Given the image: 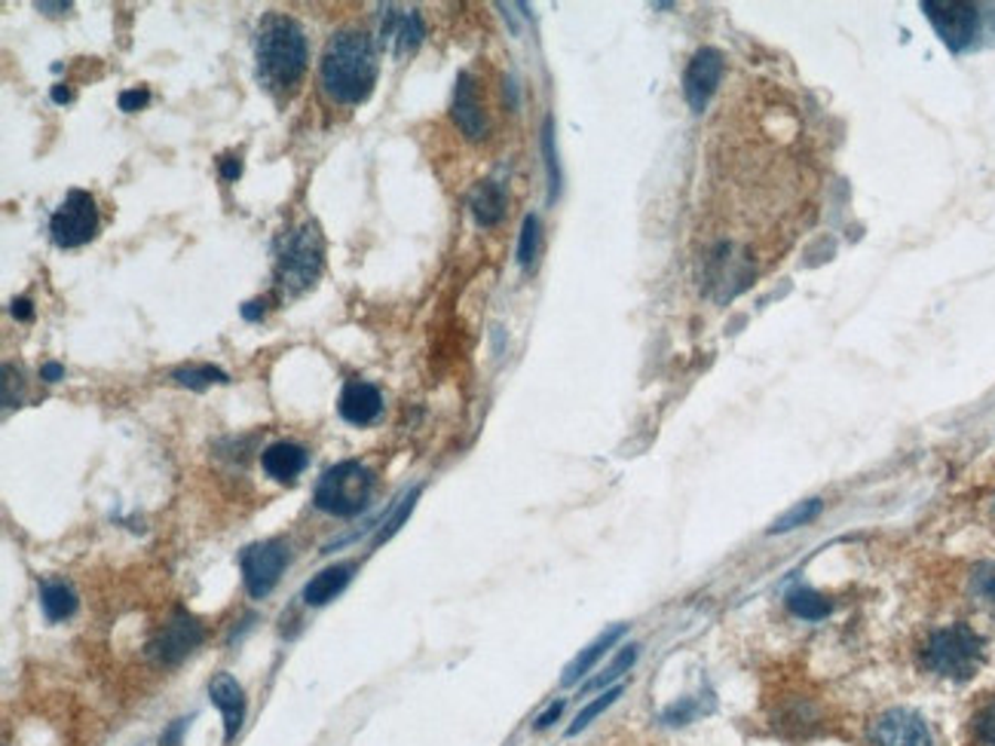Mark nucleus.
Segmentation results:
<instances>
[{
    "instance_id": "1",
    "label": "nucleus",
    "mask_w": 995,
    "mask_h": 746,
    "mask_svg": "<svg viewBox=\"0 0 995 746\" xmlns=\"http://www.w3.org/2000/svg\"><path fill=\"white\" fill-rule=\"evenodd\" d=\"M325 95L337 105H362L377 83V53L371 38L358 28H341L325 43L318 62Z\"/></svg>"
},
{
    "instance_id": "2",
    "label": "nucleus",
    "mask_w": 995,
    "mask_h": 746,
    "mask_svg": "<svg viewBox=\"0 0 995 746\" xmlns=\"http://www.w3.org/2000/svg\"><path fill=\"white\" fill-rule=\"evenodd\" d=\"M254 59H258V80L266 90H292L304 77L310 62L304 28L289 15H266L254 34Z\"/></svg>"
},
{
    "instance_id": "3",
    "label": "nucleus",
    "mask_w": 995,
    "mask_h": 746,
    "mask_svg": "<svg viewBox=\"0 0 995 746\" xmlns=\"http://www.w3.org/2000/svg\"><path fill=\"white\" fill-rule=\"evenodd\" d=\"M922 668L950 682H968L977 676V670L986 661V642L971 624H946L931 633L922 652Z\"/></svg>"
},
{
    "instance_id": "4",
    "label": "nucleus",
    "mask_w": 995,
    "mask_h": 746,
    "mask_svg": "<svg viewBox=\"0 0 995 746\" xmlns=\"http://www.w3.org/2000/svg\"><path fill=\"white\" fill-rule=\"evenodd\" d=\"M374 493V472L356 459L337 462L318 477L313 490V505L332 517H356L368 508Z\"/></svg>"
},
{
    "instance_id": "5",
    "label": "nucleus",
    "mask_w": 995,
    "mask_h": 746,
    "mask_svg": "<svg viewBox=\"0 0 995 746\" xmlns=\"http://www.w3.org/2000/svg\"><path fill=\"white\" fill-rule=\"evenodd\" d=\"M325 266V242L316 223H304L282 251L276 266V285L282 294L297 297L306 288H313Z\"/></svg>"
},
{
    "instance_id": "6",
    "label": "nucleus",
    "mask_w": 995,
    "mask_h": 746,
    "mask_svg": "<svg viewBox=\"0 0 995 746\" xmlns=\"http://www.w3.org/2000/svg\"><path fill=\"white\" fill-rule=\"evenodd\" d=\"M50 237L59 249H83L98 237V209L86 190H71L50 218Z\"/></svg>"
},
{
    "instance_id": "7",
    "label": "nucleus",
    "mask_w": 995,
    "mask_h": 746,
    "mask_svg": "<svg viewBox=\"0 0 995 746\" xmlns=\"http://www.w3.org/2000/svg\"><path fill=\"white\" fill-rule=\"evenodd\" d=\"M922 13L931 22V28L938 31L943 46L953 50V53L968 50L974 38H977L981 10L974 3H965V0H925Z\"/></svg>"
},
{
    "instance_id": "8",
    "label": "nucleus",
    "mask_w": 995,
    "mask_h": 746,
    "mask_svg": "<svg viewBox=\"0 0 995 746\" xmlns=\"http://www.w3.org/2000/svg\"><path fill=\"white\" fill-rule=\"evenodd\" d=\"M289 566V548L270 538V542H254L239 554V572H242V585L249 590L252 600H264L270 590L276 588L279 578Z\"/></svg>"
},
{
    "instance_id": "9",
    "label": "nucleus",
    "mask_w": 995,
    "mask_h": 746,
    "mask_svg": "<svg viewBox=\"0 0 995 746\" xmlns=\"http://www.w3.org/2000/svg\"><path fill=\"white\" fill-rule=\"evenodd\" d=\"M723 71H726V59L714 46H702L692 55L690 65L683 71V98L692 107V114H702L708 102L714 98Z\"/></svg>"
},
{
    "instance_id": "10",
    "label": "nucleus",
    "mask_w": 995,
    "mask_h": 746,
    "mask_svg": "<svg viewBox=\"0 0 995 746\" xmlns=\"http://www.w3.org/2000/svg\"><path fill=\"white\" fill-rule=\"evenodd\" d=\"M870 740L873 746H934L925 719L913 710H886L879 719L870 725Z\"/></svg>"
},
{
    "instance_id": "11",
    "label": "nucleus",
    "mask_w": 995,
    "mask_h": 746,
    "mask_svg": "<svg viewBox=\"0 0 995 746\" xmlns=\"http://www.w3.org/2000/svg\"><path fill=\"white\" fill-rule=\"evenodd\" d=\"M202 628H199V621L193 616H187V612H175L163 630H159L154 642H150V655L157 658L159 664H181L193 649H197L199 642H202Z\"/></svg>"
},
{
    "instance_id": "12",
    "label": "nucleus",
    "mask_w": 995,
    "mask_h": 746,
    "mask_svg": "<svg viewBox=\"0 0 995 746\" xmlns=\"http://www.w3.org/2000/svg\"><path fill=\"white\" fill-rule=\"evenodd\" d=\"M451 117L457 123V129L463 132L469 141L488 138V114H484V105L478 98L475 80H472V74H465V71L457 77Z\"/></svg>"
},
{
    "instance_id": "13",
    "label": "nucleus",
    "mask_w": 995,
    "mask_h": 746,
    "mask_svg": "<svg viewBox=\"0 0 995 746\" xmlns=\"http://www.w3.org/2000/svg\"><path fill=\"white\" fill-rule=\"evenodd\" d=\"M380 38L392 46V55L413 53L426 38V25L417 10H398V7H386L384 19H380Z\"/></svg>"
},
{
    "instance_id": "14",
    "label": "nucleus",
    "mask_w": 995,
    "mask_h": 746,
    "mask_svg": "<svg viewBox=\"0 0 995 746\" xmlns=\"http://www.w3.org/2000/svg\"><path fill=\"white\" fill-rule=\"evenodd\" d=\"M337 413L349 422V425H371L377 422V417L384 413V395L374 382L365 380H349L344 386V392L337 398Z\"/></svg>"
},
{
    "instance_id": "15",
    "label": "nucleus",
    "mask_w": 995,
    "mask_h": 746,
    "mask_svg": "<svg viewBox=\"0 0 995 746\" xmlns=\"http://www.w3.org/2000/svg\"><path fill=\"white\" fill-rule=\"evenodd\" d=\"M261 465H264L266 477H273L276 484H294L310 465V453L294 441H276L261 453Z\"/></svg>"
},
{
    "instance_id": "16",
    "label": "nucleus",
    "mask_w": 995,
    "mask_h": 746,
    "mask_svg": "<svg viewBox=\"0 0 995 746\" xmlns=\"http://www.w3.org/2000/svg\"><path fill=\"white\" fill-rule=\"evenodd\" d=\"M209 697H212L214 707L224 713L227 740H233L239 728H242V719H245V694H242V685L230 673H218L209 682Z\"/></svg>"
},
{
    "instance_id": "17",
    "label": "nucleus",
    "mask_w": 995,
    "mask_h": 746,
    "mask_svg": "<svg viewBox=\"0 0 995 746\" xmlns=\"http://www.w3.org/2000/svg\"><path fill=\"white\" fill-rule=\"evenodd\" d=\"M469 209H472V218H475L478 227L491 230L505 218V209H509V193L500 181H481L469 193Z\"/></svg>"
},
{
    "instance_id": "18",
    "label": "nucleus",
    "mask_w": 995,
    "mask_h": 746,
    "mask_svg": "<svg viewBox=\"0 0 995 746\" xmlns=\"http://www.w3.org/2000/svg\"><path fill=\"white\" fill-rule=\"evenodd\" d=\"M353 572H356V564H334L328 569H322L318 576L306 581L304 602L306 606H325V602H332L353 581Z\"/></svg>"
},
{
    "instance_id": "19",
    "label": "nucleus",
    "mask_w": 995,
    "mask_h": 746,
    "mask_svg": "<svg viewBox=\"0 0 995 746\" xmlns=\"http://www.w3.org/2000/svg\"><path fill=\"white\" fill-rule=\"evenodd\" d=\"M625 630H628V628H625V624H616V628L604 630V633H600V637H597V640L591 642L588 649H583V652H579V655L573 658L570 664H567V670H564V676H561V682H564V685H576V682L583 680L585 673H591V668H595L597 661L607 655V652H610L616 642L622 640Z\"/></svg>"
},
{
    "instance_id": "20",
    "label": "nucleus",
    "mask_w": 995,
    "mask_h": 746,
    "mask_svg": "<svg viewBox=\"0 0 995 746\" xmlns=\"http://www.w3.org/2000/svg\"><path fill=\"white\" fill-rule=\"evenodd\" d=\"M40 609L50 621H65L77 612V593L62 578H50L40 585Z\"/></svg>"
},
{
    "instance_id": "21",
    "label": "nucleus",
    "mask_w": 995,
    "mask_h": 746,
    "mask_svg": "<svg viewBox=\"0 0 995 746\" xmlns=\"http://www.w3.org/2000/svg\"><path fill=\"white\" fill-rule=\"evenodd\" d=\"M787 609L803 621H824L834 612V600H827L824 593L811 588H796L787 593Z\"/></svg>"
},
{
    "instance_id": "22",
    "label": "nucleus",
    "mask_w": 995,
    "mask_h": 746,
    "mask_svg": "<svg viewBox=\"0 0 995 746\" xmlns=\"http://www.w3.org/2000/svg\"><path fill=\"white\" fill-rule=\"evenodd\" d=\"M172 380L178 386H185V389H193V392H202V389H209L212 382H230L221 367H212V365H187V367H178L172 370Z\"/></svg>"
},
{
    "instance_id": "23",
    "label": "nucleus",
    "mask_w": 995,
    "mask_h": 746,
    "mask_svg": "<svg viewBox=\"0 0 995 746\" xmlns=\"http://www.w3.org/2000/svg\"><path fill=\"white\" fill-rule=\"evenodd\" d=\"M968 593L981 609L995 616V564H981L971 569Z\"/></svg>"
},
{
    "instance_id": "24",
    "label": "nucleus",
    "mask_w": 995,
    "mask_h": 746,
    "mask_svg": "<svg viewBox=\"0 0 995 746\" xmlns=\"http://www.w3.org/2000/svg\"><path fill=\"white\" fill-rule=\"evenodd\" d=\"M637 655H640V645H625L622 652H619V655L612 658V664L607 670H604V673H600V676H595V680H588L583 685V694H588V692H597V689H607V685H610L612 689V682H619L622 680V673L625 670H631L635 668V661H637Z\"/></svg>"
},
{
    "instance_id": "25",
    "label": "nucleus",
    "mask_w": 995,
    "mask_h": 746,
    "mask_svg": "<svg viewBox=\"0 0 995 746\" xmlns=\"http://www.w3.org/2000/svg\"><path fill=\"white\" fill-rule=\"evenodd\" d=\"M971 744L974 746H995V694H989L981 707L974 710L968 722Z\"/></svg>"
},
{
    "instance_id": "26",
    "label": "nucleus",
    "mask_w": 995,
    "mask_h": 746,
    "mask_svg": "<svg viewBox=\"0 0 995 746\" xmlns=\"http://www.w3.org/2000/svg\"><path fill=\"white\" fill-rule=\"evenodd\" d=\"M821 511H824L821 498H806V502H796L794 508L787 511V514H782V517H778V521L769 526V533L775 536V533H790V529H799V526L811 524V521H815Z\"/></svg>"
},
{
    "instance_id": "27",
    "label": "nucleus",
    "mask_w": 995,
    "mask_h": 746,
    "mask_svg": "<svg viewBox=\"0 0 995 746\" xmlns=\"http://www.w3.org/2000/svg\"><path fill=\"white\" fill-rule=\"evenodd\" d=\"M540 218L536 214H527L524 223H521V237H517V266L521 270H531L536 263V254H540Z\"/></svg>"
},
{
    "instance_id": "28",
    "label": "nucleus",
    "mask_w": 995,
    "mask_h": 746,
    "mask_svg": "<svg viewBox=\"0 0 995 746\" xmlns=\"http://www.w3.org/2000/svg\"><path fill=\"white\" fill-rule=\"evenodd\" d=\"M543 157H545V171H548V202H555L557 193H561V166H557L555 119L552 117H545V123H543Z\"/></svg>"
},
{
    "instance_id": "29",
    "label": "nucleus",
    "mask_w": 995,
    "mask_h": 746,
    "mask_svg": "<svg viewBox=\"0 0 995 746\" xmlns=\"http://www.w3.org/2000/svg\"><path fill=\"white\" fill-rule=\"evenodd\" d=\"M622 692H625L622 685H612V689H607V692L600 694L597 701H591V704H585V707L579 710V716H576L570 728H567V734H570V737H573V734L585 732V728H588V725H591V722H595L597 716L604 713V710H610L612 704H616V701L622 697Z\"/></svg>"
},
{
    "instance_id": "30",
    "label": "nucleus",
    "mask_w": 995,
    "mask_h": 746,
    "mask_svg": "<svg viewBox=\"0 0 995 746\" xmlns=\"http://www.w3.org/2000/svg\"><path fill=\"white\" fill-rule=\"evenodd\" d=\"M420 493H423V486H413L411 493L401 498V505H398V508L392 511V517H389V521H386V524L380 526V529H377V536H374V545H384V542H389V538L396 536L401 526L408 524V517H411V511H413V505H417V498H420Z\"/></svg>"
},
{
    "instance_id": "31",
    "label": "nucleus",
    "mask_w": 995,
    "mask_h": 746,
    "mask_svg": "<svg viewBox=\"0 0 995 746\" xmlns=\"http://www.w3.org/2000/svg\"><path fill=\"white\" fill-rule=\"evenodd\" d=\"M699 713H702V707H699L692 697H687V701H680V704H674V707L668 710L662 719L668 722V725H687V722L695 719Z\"/></svg>"
},
{
    "instance_id": "32",
    "label": "nucleus",
    "mask_w": 995,
    "mask_h": 746,
    "mask_svg": "<svg viewBox=\"0 0 995 746\" xmlns=\"http://www.w3.org/2000/svg\"><path fill=\"white\" fill-rule=\"evenodd\" d=\"M147 102H150V92H147L145 86H135V90H123V92H119V98H117V105H119V111H123V114H135V111H142V107H147Z\"/></svg>"
},
{
    "instance_id": "33",
    "label": "nucleus",
    "mask_w": 995,
    "mask_h": 746,
    "mask_svg": "<svg viewBox=\"0 0 995 746\" xmlns=\"http://www.w3.org/2000/svg\"><path fill=\"white\" fill-rule=\"evenodd\" d=\"M561 713H564V701H555V704H552V707L545 710L543 716L536 719V728H540V732H545V728H552V725H555V722L561 719Z\"/></svg>"
},
{
    "instance_id": "34",
    "label": "nucleus",
    "mask_w": 995,
    "mask_h": 746,
    "mask_svg": "<svg viewBox=\"0 0 995 746\" xmlns=\"http://www.w3.org/2000/svg\"><path fill=\"white\" fill-rule=\"evenodd\" d=\"M10 313H13L19 322H31V318H34V303L28 301V297H15V301L10 303Z\"/></svg>"
},
{
    "instance_id": "35",
    "label": "nucleus",
    "mask_w": 995,
    "mask_h": 746,
    "mask_svg": "<svg viewBox=\"0 0 995 746\" xmlns=\"http://www.w3.org/2000/svg\"><path fill=\"white\" fill-rule=\"evenodd\" d=\"M266 313V301H249L242 306V318L245 322H261Z\"/></svg>"
},
{
    "instance_id": "36",
    "label": "nucleus",
    "mask_w": 995,
    "mask_h": 746,
    "mask_svg": "<svg viewBox=\"0 0 995 746\" xmlns=\"http://www.w3.org/2000/svg\"><path fill=\"white\" fill-rule=\"evenodd\" d=\"M40 380H43V382L65 380V367L55 365V361H46V365L40 367Z\"/></svg>"
},
{
    "instance_id": "37",
    "label": "nucleus",
    "mask_w": 995,
    "mask_h": 746,
    "mask_svg": "<svg viewBox=\"0 0 995 746\" xmlns=\"http://www.w3.org/2000/svg\"><path fill=\"white\" fill-rule=\"evenodd\" d=\"M239 171H242V162H239V157L221 159V178H224V181H237Z\"/></svg>"
},
{
    "instance_id": "38",
    "label": "nucleus",
    "mask_w": 995,
    "mask_h": 746,
    "mask_svg": "<svg viewBox=\"0 0 995 746\" xmlns=\"http://www.w3.org/2000/svg\"><path fill=\"white\" fill-rule=\"evenodd\" d=\"M34 7H38L40 13L59 15V13H65V10H67V7H71V3H46V0H38V3H34Z\"/></svg>"
},
{
    "instance_id": "39",
    "label": "nucleus",
    "mask_w": 995,
    "mask_h": 746,
    "mask_svg": "<svg viewBox=\"0 0 995 746\" xmlns=\"http://www.w3.org/2000/svg\"><path fill=\"white\" fill-rule=\"evenodd\" d=\"M53 102L55 105H67V102H71V90H67L65 83L53 86Z\"/></svg>"
}]
</instances>
